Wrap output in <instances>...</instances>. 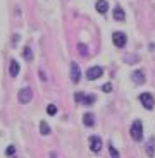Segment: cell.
Listing matches in <instances>:
<instances>
[{
	"label": "cell",
	"instance_id": "6da1fadb",
	"mask_svg": "<svg viewBox=\"0 0 155 158\" xmlns=\"http://www.w3.org/2000/svg\"><path fill=\"white\" fill-rule=\"evenodd\" d=\"M129 134H131L133 141H141V139H143V124H141V120H135V122L131 124Z\"/></svg>",
	"mask_w": 155,
	"mask_h": 158
},
{
	"label": "cell",
	"instance_id": "7a4b0ae2",
	"mask_svg": "<svg viewBox=\"0 0 155 158\" xmlns=\"http://www.w3.org/2000/svg\"><path fill=\"white\" fill-rule=\"evenodd\" d=\"M126 41H127V38H126V35H124L123 31H114L112 33V43H114V47L123 48V47H126Z\"/></svg>",
	"mask_w": 155,
	"mask_h": 158
},
{
	"label": "cell",
	"instance_id": "3957f363",
	"mask_svg": "<svg viewBox=\"0 0 155 158\" xmlns=\"http://www.w3.org/2000/svg\"><path fill=\"white\" fill-rule=\"evenodd\" d=\"M33 98V91L31 88H23V89L17 93V100H19V103H23V105H26V103H29Z\"/></svg>",
	"mask_w": 155,
	"mask_h": 158
},
{
	"label": "cell",
	"instance_id": "277c9868",
	"mask_svg": "<svg viewBox=\"0 0 155 158\" xmlns=\"http://www.w3.org/2000/svg\"><path fill=\"white\" fill-rule=\"evenodd\" d=\"M140 102H141L143 108H147V110H152V108H153V105H155L153 96H152L150 93H141V95H140Z\"/></svg>",
	"mask_w": 155,
	"mask_h": 158
},
{
	"label": "cell",
	"instance_id": "5b68a950",
	"mask_svg": "<svg viewBox=\"0 0 155 158\" xmlns=\"http://www.w3.org/2000/svg\"><path fill=\"white\" fill-rule=\"evenodd\" d=\"M102 74H103V69L100 67V65H95V67H90V69L86 71V79H90V81H95V79H98Z\"/></svg>",
	"mask_w": 155,
	"mask_h": 158
},
{
	"label": "cell",
	"instance_id": "8992f818",
	"mask_svg": "<svg viewBox=\"0 0 155 158\" xmlns=\"http://www.w3.org/2000/svg\"><path fill=\"white\" fill-rule=\"evenodd\" d=\"M90 150L93 153H98L102 150V138L100 136H90Z\"/></svg>",
	"mask_w": 155,
	"mask_h": 158
},
{
	"label": "cell",
	"instance_id": "52a82bcc",
	"mask_svg": "<svg viewBox=\"0 0 155 158\" xmlns=\"http://www.w3.org/2000/svg\"><path fill=\"white\" fill-rule=\"evenodd\" d=\"M81 79V71H80V65L76 62L71 64V81L72 83H80Z\"/></svg>",
	"mask_w": 155,
	"mask_h": 158
},
{
	"label": "cell",
	"instance_id": "ba28073f",
	"mask_svg": "<svg viewBox=\"0 0 155 158\" xmlns=\"http://www.w3.org/2000/svg\"><path fill=\"white\" fill-rule=\"evenodd\" d=\"M145 151H147V156H150V158L155 156V138H153V136L148 139L147 146H145Z\"/></svg>",
	"mask_w": 155,
	"mask_h": 158
},
{
	"label": "cell",
	"instance_id": "9c48e42d",
	"mask_svg": "<svg viewBox=\"0 0 155 158\" xmlns=\"http://www.w3.org/2000/svg\"><path fill=\"white\" fill-rule=\"evenodd\" d=\"M19 69H21V67H19V62L12 59L11 64H9V74H11L12 77H16V76L19 74Z\"/></svg>",
	"mask_w": 155,
	"mask_h": 158
},
{
	"label": "cell",
	"instance_id": "30bf717a",
	"mask_svg": "<svg viewBox=\"0 0 155 158\" xmlns=\"http://www.w3.org/2000/svg\"><path fill=\"white\" fill-rule=\"evenodd\" d=\"M131 79H133V83H135V84H143L147 77H145V74L141 71H135L131 74Z\"/></svg>",
	"mask_w": 155,
	"mask_h": 158
},
{
	"label": "cell",
	"instance_id": "8fae6325",
	"mask_svg": "<svg viewBox=\"0 0 155 158\" xmlns=\"http://www.w3.org/2000/svg\"><path fill=\"white\" fill-rule=\"evenodd\" d=\"M114 19L115 21H121V23H123V21H126V12H124V9L119 7V5L114 9Z\"/></svg>",
	"mask_w": 155,
	"mask_h": 158
},
{
	"label": "cell",
	"instance_id": "7c38bea8",
	"mask_svg": "<svg viewBox=\"0 0 155 158\" xmlns=\"http://www.w3.org/2000/svg\"><path fill=\"white\" fill-rule=\"evenodd\" d=\"M95 7H97V12H100V14H107V10H109L107 0H98Z\"/></svg>",
	"mask_w": 155,
	"mask_h": 158
},
{
	"label": "cell",
	"instance_id": "4fadbf2b",
	"mask_svg": "<svg viewBox=\"0 0 155 158\" xmlns=\"http://www.w3.org/2000/svg\"><path fill=\"white\" fill-rule=\"evenodd\" d=\"M83 124H84L86 127H92L93 124H95V117H93L92 114H84V115H83Z\"/></svg>",
	"mask_w": 155,
	"mask_h": 158
},
{
	"label": "cell",
	"instance_id": "5bb4252c",
	"mask_svg": "<svg viewBox=\"0 0 155 158\" xmlns=\"http://www.w3.org/2000/svg\"><path fill=\"white\" fill-rule=\"evenodd\" d=\"M23 57H24V60H28V62H31V60H33V52H31V48H29V47H24L23 48Z\"/></svg>",
	"mask_w": 155,
	"mask_h": 158
},
{
	"label": "cell",
	"instance_id": "9a60e30c",
	"mask_svg": "<svg viewBox=\"0 0 155 158\" xmlns=\"http://www.w3.org/2000/svg\"><path fill=\"white\" fill-rule=\"evenodd\" d=\"M40 132H41L43 136L50 134V127H48V124L45 122V120H41V122H40Z\"/></svg>",
	"mask_w": 155,
	"mask_h": 158
},
{
	"label": "cell",
	"instance_id": "2e32d148",
	"mask_svg": "<svg viewBox=\"0 0 155 158\" xmlns=\"http://www.w3.org/2000/svg\"><path fill=\"white\" fill-rule=\"evenodd\" d=\"M95 100H97V96H95V95H84V102H83V105H93V103H95Z\"/></svg>",
	"mask_w": 155,
	"mask_h": 158
},
{
	"label": "cell",
	"instance_id": "e0dca14e",
	"mask_svg": "<svg viewBox=\"0 0 155 158\" xmlns=\"http://www.w3.org/2000/svg\"><path fill=\"white\" fill-rule=\"evenodd\" d=\"M109 153H110V156H112V158H119V156H121L119 151L115 150V148L112 146V144H109Z\"/></svg>",
	"mask_w": 155,
	"mask_h": 158
},
{
	"label": "cell",
	"instance_id": "ac0fdd59",
	"mask_svg": "<svg viewBox=\"0 0 155 158\" xmlns=\"http://www.w3.org/2000/svg\"><path fill=\"white\" fill-rule=\"evenodd\" d=\"M47 114H48V115H55V114H57V107L54 105V103H50V105L47 107Z\"/></svg>",
	"mask_w": 155,
	"mask_h": 158
},
{
	"label": "cell",
	"instance_id": "d6986e66",
	"mask_svg": "<svg viewBox=\"0 0 155 158\" xmlns=\"http://www.w3.org/2000/svg\"><path fill=\"white\" fill-rule=\"evenodd\" d=\"M74 100H76V102H80V103H83V102H84V93L78 91V93L74 95Z\"/></svg>",
	"mask_w": 155,
	"mask_h": 158
},
{
	"label": "cell",
	"instance_id": "ffe728a7",
	"mask_svg": "<svg viewBox=\"0 0 155 158\" xmlns=\"http://www.w3.org/2000/svg\"><path fill=\"white\" fill-rule=\"evenodd\" d=\"M102 91H103V93H110V91H112V84H110V83L103 84V86H102Z\"/></svg>",
	"mask_w": 155,
	"mask_h": 158
},
{
	"label": "cell",
	"instance_id": "44dd1931",
	"mask_svg": "<svg viewBox=\"0 0 155 158\" xmlns=\"http://www.w3.org/2000/svg\"><path fill=\"white\" fill-rule=\"evenodd\" d=\"M5 153H7V156H14V153H16V148H14V146H9L7 150H5Z\"/></svg>",
	"mask_w": 155,
	"mask_h": 158
},
{
	"label": "cell",
	"instance_id": "7402d4cb",
	"mask_svg": "<svg viewBox=\"0 0 155 158\" xmlns=\"http://www.w3.org/2000/svg\"><path fill=\"white\" fill-rule=\"evenodd\" d=\"M80 50H81V53H83V55H86V48H84V45H80Z\"/></svg>",
	"mask_w": 155,
	"mask_h": 158
},
{
	"label": "cell",
	"instance_id": "603a6c76",
	"mask_svg": "<svg viewBox=\"0 0 155 158\" xmlns=\"http://www.w3.org/2000/svg\"><path fill=\"white\" fill-rule=\"evenodd\" d=\"M40 77L43 79V81H47V76H45V72H43V71H40Z\"/></svg>",
	"mask_w": 155,
	"mask_h": 158
}]
</instances>
